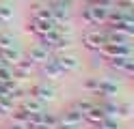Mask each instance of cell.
Returning a JSON list of instances; mask_svg holds the SVG:
<instances>
[{"label": "cell", "mask_w": 134, "mask_h": 129, "mask_svg": "<svg viewBox=\"0 0 134 129\" xmlns=\"http://www.w3.org/2000/svg\"><path fill=\"white\" fill-rule=\"evenodd\" d=\"M95 54L110 60L117 56H132V47H130V43H104L99 47V52H95Z\"/></svg>", "instance_id": "obj_1"}, {"label": "cell", "mask_w": 134, "mask_h": 129, "mask_svg": "<svg viewBox=\"0 0 134 129\" xmlns=\"http://www.w3.org/2000/svg\"><path fill=\"white\" fill-rule=\"evenodd\" d=\"M104 43H106V30H102V28H89L82 34V45L91 52H99V47Z\"/></svg>", "instance_id": "obj_2"}, {"label": "cell", "mask_w": 134, "mask_h": 129, "mask_svg": "<svg viewBox=\"0 0 134 129\" xmlns=\"http://www.w3.org/2000/svg\"><path fill=\"white\" fill-rule=\"evenodd\" d=\"M28 95L35 97L37 101H41V103H50V101L56 99V88L50 86L48 82H39V84H32L28 88Z\"/></svg>", "instance_id": "obj_3"}, {"label": "cell", "mask_w": 134, "mask_h": 129, "mask_svg": "<svg viewBox=\"0 0 134 129\" xmlns=\"http://www.w3.org/2000/svg\"><path fill=\"white\" fill-rule=\"evenodd\" d=\"M52 58L56 60V65L63 73H76L80 69V60L74 54H52Z\"/></svg>", "instance_id": "obj_4"}, {"label": "cell", "mask_w": 134, "mask_h": 129, "mask_svg": "<svg viewBox=\"0 0 134 129\" xmlns=\"http://www.w3.org/2000/svg\"><path fill=\"white\" fill-rule=\"evenodd\" d=\"M108 65H110L113 71L123 73L125 77H130V75H132V67H134V58H132V56H117V58H110V60H108Z\"/></svg>", "instance_id": "obj_5"}, {"label": "cell", "mask_w": 134, "mask_h": 129, "mask_svg": "<svg viewBox=\"0 0 134 129\" xmlns=\"http://www.w3.org/2000/svg\"><path fill=\"white\" fill-rule=\"evenodd\" d=\"M117 93H119V84H117L113 77H99V90H97V95L102 99H115Z\"/></svg>", "instance_id": "obj_6"}, {"label": "cell", "mask_w": 134, "mask_h": 129, "mask_svg": "<svg viewBox=\"0 0 134 129\" xmlns=\"http://www.w3.org/2000/svg\"><path fill=\"white\" fill-rule=\"evenodd\" d=\"M82 123H85V116L80 114V112L76 108H67L61 116H58V125H69V127H80Z\"/></svg>", "instance_id": "obj_7"}, {"label": "cell", "mask_w": 134, "mask_h": 129, "mask_svg": "<svg viewBox=\"0 0 134 129\" xmlns=\"http://www.w3.org/2000/svg\"><path fill=\"white\" fill-rule=\"evenodd\" d=\"M26 58L30 60L32 65H43L48 58H52V52H50L48 47H43V45H32L30 50H28V54H26Z\"/></svg>", "instance_id": "obj_8"}, {"label": "cell", "mask_w": 134, "mask_h": 129, "mask_svg": "<svg viewBox=\"0 0 134 129\" xmlns=\"http://www.w3.org/2000/svg\"><path fill=\"white\" fill-rule=\"evenodd\" d=\"M39 67H41V73H43L48 80H52V82H58V80L65 75L61 69H58V65H56V60H54V58H48L46 63H43V65H39Z\"/></svg>", "instance_id": "obj_9"}, {"label": "cell", "mask_w": 134, "mask_h": 129, "mask_svg": "<svg viewBox=\"0 0 134 129\" xmlns=\"http://www.w3.org/2000/svg\"><path fill=\"white\" fill-rule=\"evenodd\" d=\"M11 69H13V77H15V82H18V80H24V77H28V75L32 73V69H35V65H32L26 56H22V60H20L18 65H13Z\"/></svg>", "instance_id": "obj_10"}, {"label": "cell", "mask_w": 134, "mask_h": 129, "mask_svg": "<svg viewBox=\"0 0 134 129\" xmlns=\"http://www.w3.org/2000/svg\"><path fill=\"white\" fill-rule=\"evenodd\" d=\"M18 108H22L24 112H28V114H35V112H43V110H46V103H41V101H37L35 97L26 95V97L18 103Z\"/></svg>", "instance_id": "obj_11"}, {"label": "cell", "mask_w": 134, "mask_h": 129, "mask_svg": "<svg viewBox=\"0 0 134 129\" xmlns=\"http://www.w3.org/2000/svg\"><path fill=\"white\" fill-rule=\"evenodd\" d=\"M22 56H24V54L18 50V45H15V47H7V50H2V52H0V58L4 60V65H7V67L18 65L20 60H22Z\"/></svg>", "instance_id": "obj_12"}, {"label": "cell", "mask_w": 134, "mask_h": 129, "mask_svg": "<svg viewBox=\"0 0 134 129\" xmlns=\"http://www.w3.org/2000/svg\"><path fill=\"white\" fill-rule=\"evenodd\" d=\"M30 17L32 20H54L52 17V9H50L48 2H37L30 11Z\"/></svg>", "instance_id": "obj_13"}, {"label": "cell", "mask_w": 134, "mask_h": 129, "mask_svg": "<svg viewBox=\"0 0 134 129\" xmlns=\"http://www.w3.org/2000/svg\"><path fill=\"white\" fill-rule=\"evenodd\" d=\"M104 118H106V114H104V110L99 108V103H95V106H93V108H91L87 114H85V120H87L89 125H93V127H95V125H99Z\"/></svg>", "instance_id": "obj_14"}, {"label": "cell", "mask_w": 134, "mask_h": 129, "mask_svg": "<svg viewBox=\"0 0 134 129\" xmlns=\"http://www.w3.org/2000/svg\"><path fill=\"white\" fill-rule=\"evenodd\" d=\"M13 15H15V9L11 7V2H9V0H2V2H0V22H2V24L11 22Z\"/></svg>", "instance_id": "obj_15"}, {"label": "cell", "mask_w": 134, "mask_h": 129, "mask_svg": "<svg viewBox=\"0 0 134 129\" xmlns=\"http://www.w3.org/2000/svg\"><path fill=\"white\" fill-rule=\"evenodd\" d=\"M132 116V103L130 101H117V118H130Z\"/></svg>", "instance_id": "obj_16"}, {"label": "cell", "mask_w": 134, "mask_h": 129, "mask_svg": "<svg viewBox=\"0 0 134 129\" xmlns=\"http://www.w3.org/2000/svg\"><path fill=\"white\" fill-rule=\"evenodd\" d=\"M82 90L89 93V95H97V90H99V77H87V80L82 82Z\"/></svg>", "instance_id": "obj_17"}, {"label": "cell", "mask_w": 134, "mask_h": 129, "mask_svg": "<svg viewBox=\"0 0 134 129\" xmlns=\"http://www.w3.org/2000/svg\"><path fill=\"white\" fill-rule=\"evenodd\" d=\"M15 43H18V41H15V37H13V34H9V32H0V52H2V50H7V47H15Z\"/></svg>", "instance_id": "obj_18"}, {"label": "cell", "mask_w": 134, "mask_h": 129, "mask_svg": "<svg viewBox=\"0 0 134 129\" xmlns=\"http://www.w3.org/2000/svg\"><path fill=\"white\" fill-rule=\"evenodd\" d=\"M28 112H24L22 108H15L11 112V118H13V123H20V125H28Z\"/></svg>", "instance_id": "obj_19"}, {"label": "cell", "mask_w": 134, "mask_h": 129, "mask_svg": "<svg viewBox=\"0 0 134 129\" xmlns=\"http://www.w3.org/2000/svg\"><path fill=\"white\" fill-rule=\"evenodd\" d=\"M95 129H119V118L117 116H106L99 125H95Z\"/></svg>", "instance_id": "obj_20"}, {"label": "cell", "mask_w": 134, "mask_h": 129, "mask_svg": "<svg viewBox=\"0 0 134 129\" xmlns=\"http://www.w3.org/2000/svg\"><path fill=\"white\" fill-rule=\"evenodd\" d=\"M95 103H97V101H91V99H80V101H76V103H74V108H76V110L80 112V114L85 116L87 112H89L91 108L95 106Z\"/></svg>", "instance_id": "obj_21"}, {"label": "cell", "mask_w": 134, "mask_h": 129, "mask_svg": "<svg viewBox=\"0 0 134 129\" xmlns=\"http://www.w3.org/2000/svg\"><path fill=\"white\" fill-rule=\"evenodd\" d=\"M15 110V103L9 97H0V114H11Z\"/></svg>", "instance_id": "obj_22"}, {"label": "cell", "mask_w": 134, "mask_h": 129, "mask_svg": "<svg viewBox=\"0 0 134 129\" xmlns=\"http://www.w3.org/2000/svg\"><path fill=\"white\" fill-rule=\"evenodd\" d=\"M13 69L11 67H2L0 69V82H13Z\"/></svg>", "instance_id": "obj_23"}, {"label": "cell", "mask_w": 134, "mask_h": 129, "mask_svg": "<svg viewBox=\"0 0 134 129\" xmlns=\"http://www.w3.org/2000/svg\"><path fill=\"white\" fill-rule=\"evenodd\" d=\"M28 129H52V127H48L43 123H39V125H28Z\"/></svg>", "instance_id": "obj_24"}, {"label": "cell", "mask_w": 134, "mask_h": 129, "mask_svg": "<svg viewBox=\"0 0 134 129\" xmlns=\"http://www.w3.org/2000/svg\"><path fill=\"white\" fill-rule=\"evenodd\" d=\"M9 129H28V127H26V125H20V123H11Z\"/></svg>", "instance_id": "obj_25"}, {"label": "cell", "mask_w": 134, "mask_h": 129, "mask_svg": "<svg viewBox=\"0 0 134 129\" xmlns=\"http://www.w3.org/2000/svg\"><path fill=\"white\" fill-rule=\"evenodd\" d=\"M56 129H78V127H69V125H58Z\"/></svg>", "instance_id": "obj_26"}, {"label": "cell", "mask_w": 134, "mask_h": 129, "mask_svg": "<svg viewBox=\"0 0 134 129\" xmlns=\"http://www.w3.org/2000/svg\"><path fill=\"white\" fill-rule=\"evenodd\" d=\"M67 4H76V2H80V0H65Z\"/></svg>", "instance_id": "obj_27"}, {"label": "cell", "mask_w": 134, "mask_h": 129, "mask_svg": "<svg viewBox=\"0 0 134 129\" xmlns=\"http://www.w3.org/2000/svg\"><path fill=\"white\" fill-rule=\"evenodd\" d=\"M87 2H89V4H95V2H97V0H87Z\"/></svg>", "instance_id": "obj_28"}, {"label": "cell", "mask_w": 134, "mask_h": 129, "mask_svg": "<svg viewBox=\"0 0 134 129\" xmlns=\"http://www.w3.org/2000/svg\"><path fill=\"white\" fill-rule=\"evenodd\" d=\"M2 26H4V24H2V22H0V32H2Z\"/></svg>", "instance_id": "obj_29"}]
</instances>
